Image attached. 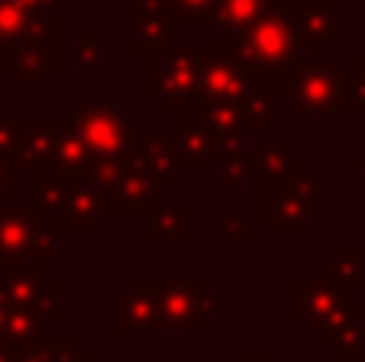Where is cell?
Segmentation results:
<instances>
[]
</instances>
